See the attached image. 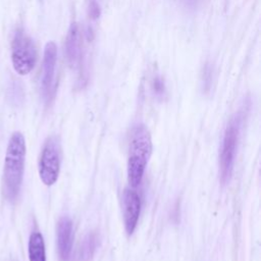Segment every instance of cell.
<instances>
[{"mask_svg": "<svg viewBox=\"0 0 261 261\" xmlns=\"http://www.w3.org/2000/svg\"><path fill=\"white\" fill-rule=\"evenodd\" d=\"M243 118L242 111L236 113L228 121L223 134L219 153V178L222 185L227 184L231 177Z\"/></svg>", "mask_w": 261, "mask_h": 261, "instance_id": "obj_3", "label": "cell"}, {"mask_svg": "<svg viewBox=\"0 0 261 261\" xmlns=\"http://www.w3.org/2000/svg\"><path fill=\"white\" fill-rule=\"evenodd\" d=\"M181 2L184 3V5L189 8V9H195L197 8L200 3L202 2V0H181Z\"/></svg>", "mask_w": 261, "mask_h": 261, "instance_id": "obj_13", "label": "cell"}, {"mask_svg": "<svg viewBox=\"0 0 261 261\" xmlns=\"http://www.w3.org/2000/svg\"><path fill=\"white\" fill-rule=\"evenodd\" d=\"M37 50L33 39L18 29L11 43V62L13 69L20 75L29 74L36 65Z\"/></svg>", "mask_w": 261, "mask_h": 261, "instance_id": "obj_4", "label": "cell"}, {"mask_svg": "<svg viewBox=\"0 0 261 261\" xmlns=\"http://www.w3.org/2000/svg\"><path fill=\"white\" fill-rule=\"evenodd\" d=\"M98 244L99 234L96 231L87 233L80 244L76 261H90L97 250Z\"/></svg>", "mask_w": 261, "mask_h": 261, "instance_id": "obj_11", "label": "cell"}, {"mask_svg": "<svg viewBox=\"0 0 261 261\" xmlns=\"http://www.w3.org/2000/svg\"><path fill=\"white\" fill-rule=\"evenodd\" d=\"M152 90L154 95L158 98H163V96L165 95V85L160 76L154 77L152 82Z\"/></svg>", "mask_w": 261, "mask_h": 261, "instance_id": "obj_12", "label": "cell"}, {"mask_svg": "<svg viewBox=\"0 0 261 261\" xmlns=\"http://www.w3.org/2000/svg\"><path fill=\"white\" fill-rule=\"evenodd\" d=\"M82 46L80 30L76 22H72L68 29L65 40V56L68 64L72 68L80 66L82 61Z\"/></svg>", "mask_w": 261, "mask_h": 261, "instance_id": "obj_9", "label": "cell"}, {"mask_svg": "<svg viewBox=\"0 0 261 261\" xmlns=\"http://www.w3.org/2000/svg\"><path fill=\"white\" fill-rule=\"evenodd\" d=\"M28 254L30 261H46L44 238L39 230H34L30 234L28 243Z\"/></svg>", "mask_w": 261, "mask_h": 261, "instance_id": "obj_10", "label": "cell"}, {"mask_svg": "<svg viewBox=\"0 0 261 261\" xmlns=\"http://www.w3.org/2000/svg\"><path fill=\"white\" fill-rule=\"evenodd\" d=\"M57 60V47L54 42H48L45 45L43 57L42 73V94L44 100L51 101L55 90V69Z\"/></svg>", "mask_w": 261, "mask_h": 261, "instance_id": "obj_6", "label": "cell"}, {"mask_svg": "<svg viewBox=\"0 0 261 261\" xmlns=\"http://www.w3.org/2000/svg\"><path fill=\"white\" fill-rule=\"evenodd\" d=\"M141 213V199L136 191L125 189L122 194V216L127 234H132L138 224Z\"/></svg>", "mask_w": 261, "mask_h": 261, "instance_id": "obj_7", "label": "cell"}, {"mask_svg": "<svg viewBox=\"0 0 261 261\" xmlns=\"http://www.w3.org/2000/svg\"><path fill=\"white\" fill-rule=\"evenodd\" d=\"M61 147L57 137H49L42 148L39 158V175L44 185L53 186L59 175Z\"/></svg>", "mask_w": 261, "mask_h": 261, "instance_id": "obj_5", "label": "cell"}, {"mask_svg": "<svg viewBox=\"0 0 261 261\" xmlns=\"http://www.w3.org/2000/svg\"><path fill=\"white\" fill-rule=\"evenodd\" d=\"M57 251L61 261H69L72 250V221L63 216L59 219L56 229Z\"/></svg>", "mask_w": 261, "mask_h": 261, "instance_id": "obj_8", "label": "cell"}, {"mask_svg": "<svg viewBox=\"0 0 261 261\" xmlns=\"http://www.w3.org/2000/svg\"><path fill=\"white\" fill-rule=\"evenodd\" d=\"M152 153L151 134L144 123H136L130 132L127 158V179L130 187H138L143 179Z\"/></svg>", "mask_w": 261, "mask_h": 261, "instance_id": "obj_2", "label": "cell"}, {"mask_svg": "<svg viewBox=\"0 0 261 261\" xmlns=\"http://www.w3.org/2000/svg\"><path fill=\"white\" fill-rule=\"evenodd\" d=\"M24 160V137L20 132H14L8 141L3 167V194L9 202H13L18 197L23 178Z\"/></svg>", "mask_w": 261, "mask_h": 261, "instance_id": "obj_1", "label": "cell"}, {"mask_svg": "<svg viewBox=\"0 0 261 261\" xmlns=\"http://www.w3.org/2000/svg\"><path fill=\"white\" fill-rule=\"evenodd\" d=\"M90 12L93 17L99 16V6L95 2H92V4L90 5Z\"/></svg>", "mask_w": 261, "mask_h": 261, "instance_id": "obj_14", "label": "cell"}]
</instances>
